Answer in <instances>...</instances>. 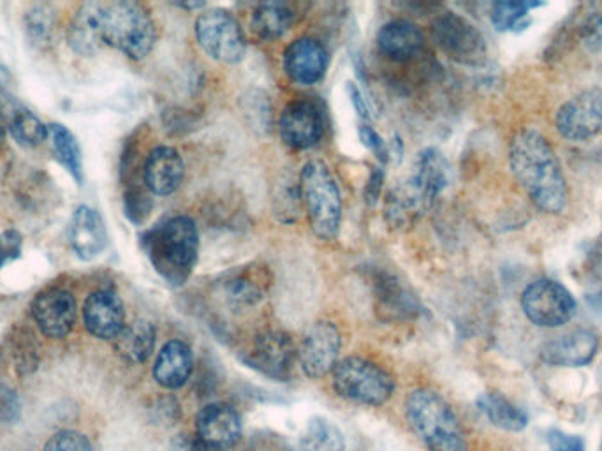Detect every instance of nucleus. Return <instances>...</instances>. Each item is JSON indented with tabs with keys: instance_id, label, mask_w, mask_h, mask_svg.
<instances>
[{
	"instance_id": "obj_1",
	"label": "nucleus",
	"mask_w": 602,
	"mask_h": 451,
	"mask_svg": "<svg viewBox=\"0 0 602 451\" xmlns=\"http://www.w3.org/2000/svg\"><path fill=\"white\" fill-rule=\"evenodd\" d=\"M511 170L530 199L548 214H561L567 205V184L552 145L536 131L516 134L509 148Z\"/></svg>"
},
{
	"instance_id": "obj_2",
	"label": "nucleus",
	"mask_w": 602,
	"mask_h": 451,
	"mask_svg": "<svg viewBox=\"0 0 602 451\" xmlns=\"http://www.w3.org/2000/svg\"><path fill=\"white\" fill-rule=\"evenodd\" d=\"M450 184V162L438 148H425L416 157L413 173L391 187L384 202V217L395 230H409L432 210Z\"/></svg>"
},
{
	"instance_id": "obj_3",
	"label": "nucleus",
	"mask_w": 602,
	"mask_h": 451,
	"mask_svg": "<svg viewBox=\"0 0 602 451\" xmlns=\"http://www.w3.org/2000/svg\"><path fill=\"white\" fill-rule=\"evenodd\" d=\"M143 245L156 272L171 285H184L199 256V231L187 216L171 217L148 231Z\"/></svg>"
},
{
	"instance_id": "obj_4",
	"label": "nucleus",
	"mask_w": 602,
	"mask_h": 451,
	"mask_svg": "<svg viewBox=\"0 0 602 451\" xmlns=\"http://www.w3.org/2000/svg\"><path fill=\"white\" fill-rule=\"evenodd\" d=\"M405 418L414 436L430 451H469L464 427L441 393L418 388L407 395Z\"/></svg>"
},
{
	"instance_id": "obj_5",
	"label": "nucleus",
	"mask_w": 602,
	"mask_h": 451,
	"mask_svg": "<svg viewBox=\"0 0 602 451\" xmlns=\"http://www.w3.org/2000/svg\"><path fill=\"white\" fill-rule=\"evenodd\" d=\"M97 28L102 45L143 60L156 47L157 28L145 5L133 0L97 2Z\"/></svg>"
},
{
	"instance_id": "obj_6",
	"label": "nucleus",
	"mask_w": 602,
	"mask_h": 451,
	"mask_svg": "<svg viewBox=\"0 0 602 451\" xmlns=\"http://www.w3.org/2000/svg\"><path fill=\"white\" fill-rule=\"evenodd\" d=\"M299 193L314 235L324 242L335 240L342 224V196L330 168L318 159L308 161L299 173Z\"/></svg>"
},
{
	"instance_id": "obj_7",
	"label": "nucleus",
	"mask_w": 602,
	"mask_h": 451,
	"mask_svg": "<svg viewBox=\"0 0 602 451\" xmlns=\"http://www.w3.org/2000/svg\"><path fill=\"white\" fill-rule=\"evenodd\" d=\"M331 382L341 399L368 407H381L395 393V378L386 368L361 356L341 359L331 373Z\"/></svg>"
},
{
	"instance_id": "obj_8",
	"label": "nucleus",
	"mask_w": 602,
	"mask_h": 451,
	"mask_svg": "<svg viewBox=\"0 0 602 451\" xmlns=\"http://www.w3.org/2000/svg\"><path fill=\"white\" fill-rule=\"evenodd\" d=\"M194 31L199 47L210 59L230 65L244 60L247 53V39L238 20L230 11H205L196 20Z\"/></svg>"
},
{
	"instance_id": "obj_9",
	"label": "nucleus",
	"mask_w": 602,
	"mask_h": 451,
	"mask_svg": "<svg viewBox=\"0 0 602 451\" xmlns=\"http://www.w3.org/2000/svg\"><path fill=\"white\" fill-rule=\"evenodd\" d=\"M439 50L458 64L481 65L487 60V41L476 25L460 14L444 13L432 25Z\"/></svg>"
},
{
	"instance_id": "obj_10",
	"label": "nucleus",
	"mask_w": 602,
	"mask_h": 451,
	"mask_svg": "<svg viewBox=\"0 0 602 451\" xmlns=\"http://www.w3.org/2000/svg\"><path fill=\"white\" fill-rule=\"evenodd\" d=\"M521 307L530 322L543 328H558L573 319L576 302L569 291L552 279H539L524 291Z\"/></svg>"
},
{
	"instance_id": "obj_11",
	"label": "nucleus",
	"mask_w": 602,
	"mask_h": 451,
	"mask_svg": "<svg viewBox=\"0 0 602 451\" xmlns=\"http://www.w3.org/2000/svg\"><path fill=\"white\" fill-rule=\"evenodd\" d=\"M342 333L335 322H314L298 348V364L308 379H322L341 362Z\"/></svg>"
},
{
	"instance_id": "obj_12",
	"label": "nucleus",
	"mask_w": 602,
	"mask_h": 451,
	"mask_svg": "<svg viewBox=\"0 0 602 451\" xmlns=\"http://www.w3.org/2000/svg\"><path fill=\"white\" fill-rule=\"evenodd\" d=\"M298 362V350L287 333L267 332L259 336L248 353L247 364L275 381H287Z\"/></svg>"
},
{
	"instance_id": "obj_13",
	"label": "nucleus",
	"mask_w": 602,
	"mask_h": 451,
	"mask_svg": "<svg viewBox=\"0 0 602 451\" xmlns=\"http://www.w3.org/2000/svg\"><path fill=\"white\" fill-rule=\"evenodd\" d=\"M556 130L573 142L598 136L602 131L601 90H587L569 99L556 113Z\"/></svg>"
},
{
	"instance_id": "obj_14",
	"label": "nucleus",
	"mask_w": 602,
	"mask_h": 451,
	"mask_svg": "<svg viewBox=\"0 0 602 451\" xmlns=\"http://www.w3.org/2000/svg\"><path fill=\"white\" fill-rule=\"evenodd\" d=\"M244 432L238 411L224 402H213L196 416V436L210 451H225L236 447Z\"/></svg>"
},
{
	"instance_id": "obj_15",
	"label": "nucleus",
	"mask_w": 602,
	"mask_h": 451,
	"mask_svg": "<svg viewBox=\"0 0 602 451\" xmlns=\"http://www.w3.org/2000/svg\"><path fill=\"white\" fill-rule=\"evenodd\" d=\"M279 134L284 145L293 150L316 147L324 136V119L310 101L291 102L279 119Z\"/></svg>"
},
{
	"instance_id": "obj_16",
	"label": "nucleus",
	"mask_w": 602,
	"mask_h": 451,
	"mask_svg": "<svg viewBox=\"0 0 602 451\" xmlns=\"http://www.w3.org/2000/svg\"><path fill=\"white\" fill-rule=\"evenodd\" d=\"M30 313L45 336L50 339H64L74 328L78 307L70 291L51 288L34 298Z\"/></svg>"
},
{
	"instance_id": "obj_17",
	"label": "nucleus",
	"mask_w": 602,
	"mask_h": 451,
	"mask_svg": "<svg viewBox=\"0 0 602 451\" xmlns=\"http://www.w3.org/2000/svg\"><path fill=\"white\" fill-rule=\"evenodd\" d=\"M373 298L376 313L384 322H401L414 319L421 313V305L413 291L393 273L379 270L373 273Z\"/></svg>"
},
{
	"instance_id": "obj_18",
	"label": "nucleus",
	"mask_w": 602,
	"mask_h": 451,
	"mask_svg": "<svg viewBox=\"0 0 602 451\" xmlns=\"http://www.w3.org/2000/svg\"><path fill=\"white\" fill-rule=\"evenodd\" d=\"M284 71L291 82L302 87H310L324 78L330 64V56L322 42L312 37H299L285 48Z\"/></svg>"
},
{
	"instance_id": "obj_19",
	"label": "nucleus",
	"mask_w": 602,
	"mask_h": 451,
	"mask_svg": "<svg viewBox=\"0 0 602 451\" xmlns=\"http://www.w3.org/2000/svg\"><path fill=\"white\" fill-rule=\"evenodd\" d=\"M83 322L88 333L101 341H115L124 330L125 307L119 293L111 290H99L85 300Z\"/></svg>"
},
{
	"instance_id": "obj_20",
	"label": "nucleus",
	"mask_w": 602,
	"mask_h": 451,
	"mask_svg": "<svg viewBox=\"0 0 602 451\" xmlns=\"http://www.w3.org/2000/svg\"><path fill=\"white\" fill-rule=\"evenodd\" d=\"M185 175L184 159L171 147H156L143 164V182L150 194L170 196L182 185Z\"/></svg>"
},
{
	"instance_id": "obj_21",
	"label": "nucleus",
	"mask_w": 602,
	"mask_h": 451,
	"mask_svg": "<svg viewBox=\"0 0 602 451\" xmlns=\"http://www.w3.org/2000/svg\"><path fill=\"white\" fill-rule=\"evenodd\" d=\"M0 125L10 131L22 147H36L50 136V130L16 97L0 90Z\"/></svg>"
},
{
	"instance_id": "obj_22",
	"label": "nucleus",
	"mask_w": 602,
	"mask_h": 451,
	"mask_svg": "<svg viewBox=\"0 0 602 451\" xmlns=\"http://www.w3.org/2000/svg\"><path fill=\"white\" fill-rule=\"evenodd\" d=\"M70 244L83 261H93L107 249V224L94 208L85 205L76 208L71 219Z\"/></svg>"
},
{
	"instance_id": "obj_23",
	"label": "nucleus",
	"mask_w": 602,
	"mask_h": 451,
	"mask_svg": "<svg viewBox=\"0 0 602 451\" xmlns=\"http://www.w3.org/2000/svg\"><path fill=\"white\" fill-rule=\"evenodd\" d=\"M193 368V350L189 344L175 339V341L165 342L159 351L153 364V379L159 387L175 392L189 382Z\"/></svg>"
},
{
	"instance_id": "obj_24",
	"label": "nucleus",
	"mask_w": 602,
	"mask_h": 451,
	"mask_svg": "<svg viewBox=\"0 0 602 451\" xmlns=\"http://www.w3.org/2000/svg\"><path fill=\"white\" fill-rule=\"evenodd\" d=\"M599 350V337L590 330H575L544 345V362L558 367H583Z\"/></svg>"
},
{
	"instance_id": "obj_25",
	"label": "nucleus",
	"mask_w": 602,
	"mask_h": 451,
	"mask_svg": "<svg viewBox=\"0 0 602 451\" xmlns=\"http://www.w3.org/2000/svg\"><path fill=\"white\" fill-rule=\"evenodd\" d=\"M425 36L410 20L396 19L382 25L378 34V48L386 59L405 62L423 50Z\"/></svg>"
},
{
	"instance_id": "obj_26",
	"label": "nucleus",
	"mask_w": 602,
	"mask_h": 451,
	"mask_svg": "<svg viewBox=\"0 0 602 451\" xmlns=\"http://www.w3.org/2000/svg\"><path fill=\"white\" fill-rule=\"evenodd\" d=\"M270 285V276L267 268L244 267L238 272L230 273L222 284L224 295L236 307H250L256 305L267 295Z\"/></svg>"
},
{
	"instance_id": "obj_27",
	"label": "nucleus",
	"mask_w": 602,
	"mask_h": 451,
	"mask_svg": "<svg viewBox=\"0 0 602 451\" xmlns=\"http://www.w3.org/2000/svg\"><path fill=\"white\" fill-rule=\"evenodd\" d=\"M115 351L127 364L142 365L156 350L157 332L152 322L138 319L125 325L115 341Z\"/></svg>"
},
{
	"instance_id": "obj_28",
	"label": "nucleus",
	"mask_w": 602,
	"mask_h": 451,
	"mask_svg": "<svg viewBox=\"0 0 602 451\" xmlns=\"http://www.w3.org/2000/svg\"><path fill=\"white\" fill-rule=\"evenodd\" d=\"M295 25V11L285 2H265L253 13L250 27L265 41H277Z\"/></svg>"
},
{
	"instance_id": "obj_29",
	"label": "nucleus",
	"mask_w": 602,
	"mask_h": 451,
	"mask_svg": "<svg viewBox=\"0 0 602 451\" xmlns=\"http://www.w3.org/2000/svg\"><path fill=\"white\" fill-rule=\"evenodd\" d=\"M478 407L488 422L501 430L521 432L529 425V416L525 415V411L501 393H483L478 399Z\"/></svg>"
},
{
	"instance_id": "obj_30",
	"label": "nucleus",
	"mask_w": 602,
	"mask_h": 451,
	"mask_svg": "<svg viewBox=\"0 0 602 451\" xmlns=\"http://www.w3.org/2000/svg\"><path fill=\"white\" fill-rule=\"evenodd\" d=\"M70 42L74 51L82 56H93L102 47L99 28H97V2H85L79 5L70 28Z\"/></svg>"
},
{
	"instance_id": "obj_31",
	"label": "nucleus",
	"mask_w": 602,
	"mask_h": 451,
	"mask_svg": "<svg viewBox=\"0 0 602 451\" xmlns=\"http://www.w3.org/2000/svg\"><path fill=\"white\" fill-rule=\"evenodd\" d=\"M299 451H345L344 434L330 419L314 416L299 438Z\"/></svg>"
},
{
	"instance_id": "obj_32",
	"label": "nucleus",
	"mask_w": 602,
	"mask_h": 451,
	"mask_svg": "<svg viewBox=\"0 0 602 451\" xmlns=\"http://www.w3.org/2000/svg\"><path fill=\"white\" fill-rule=\"evenodd\" d=\"M48 130H50L51 143H53L57 159L64 164L65 170L70 171L76 182H82V150H79L78 142L74 138L73 133L60 124L50 125Z\"/></svg>"
},
{
	"instance_id": "obj_33",
	"label": "nucleus",
	"mask_w": 602,
	"mask_h": 451,
	"mask_svg": "<svg viewBox=\"0 0 602 451\" xmlns=\"http://www.w3.org/2000/svg\"><path fill=\"white\" fill-rule=\"evenodd\" d=\"M541 2H496L492 10V24L501 33H520L529 27V11Z\"/></svg>"
},
{
	"instance_id": "obj_34",
	"label": "nucleus",
	"mask_w": 602,
	"mask_h": 451,
	"mask_svg": "<svg viewBox=\"0 0 602 451\" xmlns=\"http://www.w3.org/2000/svg\"><path fill=\"white\" fill-rule=\"evenodd\" d=\"M273 202H275V210L282 221H295L299 208L304 207L302 193H299V182L298 185L291 184V182H287V185H281V190L277 191Z\"/></svg>"
},
{
	"instance_id": "obj_35",
	"label": "nucleus",
	"mask_w": 602,
	"mask_h": 451,
	"mask_svg": "<svg viewBox=\"0 0 602 451\" xmlns=\"http://www.w3.org/2000/svg\"><path fill=\"white\" fill-rule=\"evenodd\" d=\"M42 451H94L87 436L76 430H60L48 439Z\"/></svg>"
},
{
	"instance_id": "obj_36",
	"label": "nucleus",
	"mask_w": 602,
	"mask_h": 451,
	"mask_svg": "<svg viewBox=\"0 0 602 451\" xmlns=\"http://www.w3.org/2000/svg\"><path fill=\"white\" fill-rule=\"evenodd\" d=\"M358 134L365 147H367L373 156L378 157L379 161H390V147H388V143L381 138V134H379L378 131L370 127V125L364 124L359 125Z\"/></svg>"
},
{
	"instance_id": "obj_37",
	"label": "nucleus",
	"mask_w": 602,
	"mask_h": 451,
	"mask_svg": "<svg viewBox=\"0 0 602 451\" xmlns=\"http://www.w3.org/2000/svg\"><path fill=\"white\" fill-rule=\"evenodd\" d=\"M20 405L19 397L11 390V388L0 385V424H13L20 418Z\"/></svg>"
},
{
	"instance_id": "obj_38",
	"label": "nucleus",
	"mask_w": 602,
	"mask_h": 451,
	"mask_svg": "<svg viewBox=\"0 0 602 451\" xmlns=\"http://www.w3.org/2000/svg\"><path fill=\"white\" fill-rule=\"evenodd\" d=\"M548 444L552 448V451H585L583 439L579 436H570V434L562 432L552 428L548 432Z\"/></svg>"
},
{
	"instance_id": "obj_39",
	"label": "nucleus",
	"mask_w": 602,
	"mask_h": 451,
	"mask_svg": "<svg viewBox=\"0 0 602 451\" xmlns=\"http://www.w3.org/2000/svg\"><path fill=\"white\" fill-rule=\"evenodd\" d=\"M581 39L590 51L602 50V14H593L585 22Z\"/></svg>"
},
{
	"instance_id": "obj_40",
	"label": "nucleus",
	"mask_w": 602,
	"mask_h": 451,
	"mask_svg": "<svg viewBox=\"0 0 602 451\" xmlns=\"http://www.w3.org/2000/svg\"><path fill=\"white\" fill-rule=\"evenodd\" d=\"M382 190H384V171L382 168H373L368 176L367 187H365V199L368 205L373 207L381 198Z\"/></svg>"
},
{
	"instance_id": "obj_41",
	"label": "nucleus",
	"mask_w": 602,
	"mask_h": 451,
	"mask_svg": "<svg viewBox=\"0 0 602 451\" xmlns=\"http://www.w3.org/2000/svg\"><path fill=\"white\" fill-rule=\"evenodd\" d=\"M168 451H210L207 444L193 434H179L176 438L171 439Z\"/></svg>"
},
{
	"instance_id": "obj_42",
	"label": "nucleus",
	"mask_w": 602,
	"mask_h": 451,
	"mask_svg": "<svg viewBox=\"0 0 602 451\" xmlns=\"http://www.w3.org/2000/svg\"><path fill=\"white\" fill-rule=\"evenodd\" d=\"M20 253V239L14 233H5L4 236H0V265L5 259L13 258L14 254Z\"/></svg>"
},
{
	"instance_id": "obj_43",
	"label": "nucleus",
	"mask_w": 602,
	"mask_h": 451,
	"mask_svg": "<svg viewBox=\"0 0 602 451\" xmlns=\"http://www.w3.org/2000/svg\"><path fill=\"white\" fill-rule=\"evenodd\" d=\"M347 94H349L351 102L355 107L356 113H358L361 119H368L370 113H368L367 102H365L364 96L359 93V88L355 84H347Z\"/></svg>"
},
{
	"instance_id": "obj_44",
	"label": "nucleus",
	"mask_w": 602,
	"mask_h": 451,
	"mask_svg": "<svg viewBox=\"0 0 602 451\" xmlns=\"http://www.w3.org/2000/svg\"><path fill=\"white\" fill-rule=\"evenodd\" d=\"M2 142H4V127L0 125V145H2Z\"/></svg>"
}]
</instances>
